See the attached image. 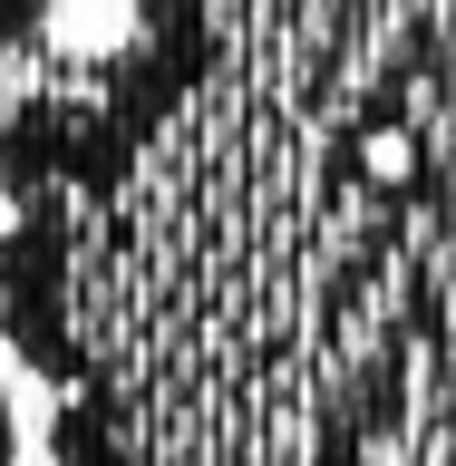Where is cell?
I'll return each instance as SVG.
<instances>
[{
  "label": "cell",
  "instance_id": "cell-1",
  "mask_svg": "<svg viewBox=\"0 0 456 466\" xmlns=\"http://www.w3.org/2000/svg\"><path fill=\"white\" fill-rule=\"evenodd\" d=\"M224 58L204 10H0V204L117 185Z\"/></svg>",
  "mask_w": 456,
  "mask_h": 466
},
{
  "label": "cell",
  "instance_id": "cell-2",
  "mask_svg": "<svg viewBox=\"0 0 456 466\" xmlns=\"http://www.w3.org/2000/svg\"><path fill=\"white\" fill-rule=\"evenodd\" d=\"M0 466H20V418H10V370H0Z\"/></svg>",
  "mask_w": 456,
  "mask_h": 466
}]
</instances>
